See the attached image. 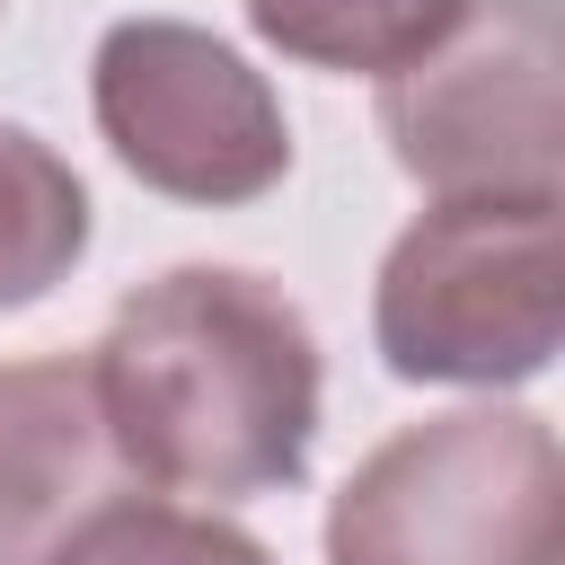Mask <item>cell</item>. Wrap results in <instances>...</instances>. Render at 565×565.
<instances>
[{
	"label": "cell",
	"instance_id": "6da1fadb",
	"mask_svg": "<svg viewBox=\"0 0 565 565\" xmlns=\"http://www.w3.org/2000/svg\"><path fill=\"white\" fill-rule=\"evenodd\" d=\"M97 406L150 494L247 503L309 477L318 335L282 282L247 265H168L124 291L97 353Z\"/></svg>",
	"mask_w": 565,
	"mask_h": 565
},
{
	"label": "cell",
	"instance_id": "7a4b0ae2",
	"mask_svg": "<svg viewBox=\"0 0 565 565\" xmlns=\"http://www.w3.org/2000/svg\"><path fill=\"white\" fill-rule=\"evenodd\" d=\"M565 335V265L556 203L477 194L433 203L397 230L371 282V344L415 388H521L556 362Z\"/></svg>",
	"mask_w": 565,
	"mask_h": 565
},
{
	"label": "cell",
	"instance_id": "3957f363",
	"mask_svg": "<svg viewBox=\"0 0 565 565\" xmlns=\"http://www.w3.org/2000/svg\"><path fill=\"white\" fill-rule=\"evenodd\" d=\"M565 459L530 406L397 424L327 503V565H556Z\"/></svg>",
	"mask_w": 565,
	"mask_h": 565
},
{
	"label": "cell",
	"instance_id": "277c9868",
	"mask_svg": "<svg viewBox=\"0 0 565 565\" xmlns=\"http://www.w3.org/2000/svg\"><path fill=\"white\" fill-rule=\"evenodd\" d=\"M556 79H565L556 0H468V18L424 62L380 79L388 159L433 203H477V194L565 203Z\"/></svg>",
	"mask_w": 565,
	"mask_h": 565
},
{
	"label": "cell",
	"instance_id": "5b68a950",
	"mask_svg": "<svg viewBox=\"0 0 565 565\" xmlns=\"http://www.w3.org/2000/svg\"><path fill=\"white\" fill-rule=\"evenodd\" d=\"M88 106L124 177L168 203H256L291 177V115L265 71L185 18H115L88 62Z\"/></svg>",
	"mask_w": 565,
	"mask_h": 565
},
{
	"label": "cell",
	"instance_id": "8992f818",
	"mask_svg": "<svg viewBox=\"0 0 565 565\" xmlns=\"http://www.w3.org/2000/svg\"><path fill=\"white\" fill-rule=\"evenodd\" d=\"M150 494L115 450L88 353L0 362V565H53L97 512Z\"/></svg>",
	"mask_w": 565,
	"mask_h": 565
},
{
	"label": "cell",
	"instance_id": "52a82bcc",
	"mask_svg": "<svg viewBox=\"0 0 565 565\" xmlns=\"http://www.w3.org/2000/svg\"><path fill=\"white\" fill-rule=\"evenodd\" d=\"M459 18H468V0H247V26L282 62L362 71V79H397Z\"/></svg>",
	"mask_w": 565,
	"mask_h": 565
},
{
	"label": "cell",
	"instance_id": "ba28073f",
	"mask_svg": "<svg viewBox=\"0 0 565 565\" xmlns=\"http://www.w3.org/2000/svg\"><path fill=\"white\" fill-rule=\"evenodd\" d=\"M79 256H88L79 168L26 124H0V309H26L53 282H71Z\"/></svg>",
	"mask_w": 565,
	"mask_h": 565
},
{
	"label": "cell",
	"instance_id": "9c48e42d",
	"mask_svg": "<svg viewBox=\"0 0 565 565\" xmlns=\"http://www.w3.org/2000/svg\"><path fill=\"white\" fill-rule=\"evenodd\" d=\"M53 565H274L265 539H247L238 521L221 512H194V503H159V494H132L115 512H97Z\"/></svg>",
	"mask_w": 565,
	"mask_h": 565
}]
</instances>
